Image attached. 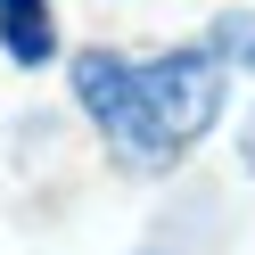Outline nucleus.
Instances as JSON below:
<instances>
[{
  "label": "nucleus",
  "mask_w": 255,
  "mask_h": 255,
  "mask_svg": "<svg viewBox=\"0 0 255 255\" xmlns=\"http://www.w3.org/2000/svg\"><path fill=\"white\" fill-rule=\"evenodd\" d=\"M231 58L214 41H181L165 58H124V50H74V99L99 124V140L140 173H173L222 116Z\"/></svg>",
  "instance_id": "nucleus-1"
},
{
  "label": "nucleus",
  "mask_w": 255,
  "mask_h": 255,
  "mask_svg": "<svg viewBox=\"0 0 255 255\" xmlns=\"http://www.w3.org/2000/svg\"><path fill=\"white\" fill-rule=\"evenodd\" d=\"M0 50L17 58V66H50V58H58L50 0H0Z\"/></svg>",
  "instance_id": "nucleus-2"
},
{
  "label": "nucleus",
  "mask_w": 255,
  "mask_h": 255,
  "mask_svg": "<svg viewBox=\"0 0 255 255\" xmlns=\"http://www.w3.org/2000/svg\"><path fill=\"white\" fill-rule=\"evenodd\" d=\"M206 41H214L231 66H247V74H255V8H231V17H214V33H206Z\"/></svg>",
  "instance_id": "nucleus-3"
},
{
  "label": "nucleus",
  "mask_w": 255,
  "mask_h": 255,
  "mask_svg": "<svg viewBox=\"0 0 255 255\" xmlns=\"http://www.w3.org/2000/svg\"><path fill=\"white\" fill-rule=\"evenodd\" d=\"M247 165H255V124H247Z\"/></svg>",
  "instance_id": "nucleus-4"
}]
</instances>
